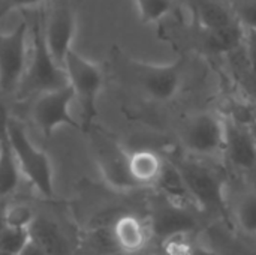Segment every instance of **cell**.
<instances>
[{
  "label": "cell",
  "mask_w": 256,
  "mask_h": 255,
  "mask_svg": "<svg viewBox=\"0 0 256 255\" xmlns=\"http://www.w3.org/2000/svg\"><path fill=\"white\" fill-rule=\"evenodd\" d=\"M111 68L122 84L152 101L168 102L182 87L184 59L171 63H150L130 57L120 48H112Z\"/></svg>",
  "instance_id": "obj_1"
},
{
  "label": "cell",
  "mask_w": 256,
  "mask_h": 255,
  "mask_svg": "<svg viewBox=\"0 0 256 255\" xmlns=\"http://www.w3.org/2000/svg\"><path fill=\"white\" fill-rule=\"evenodd\" d=\"M182 177L189 195L210 221H226V180L225 177L194 156H171L166 159Z\"/></svg>",
  "instance_id": "obj_2"
},
{
  "label": "cell",
  "mask_w": 256,
  "mask_h": 255,
  "mask_svg": "<svg viewBox=\"0 0 256 255\" xmlns=\"http://www.w3.org/2000/svg\"><path fill=\"white\" fill-rule=\"evenodd\" d=\"M32 26V54L27 62V68L21 84L16 90L20 99H26L32 95H39L46 90H52L68 84V77L63 65H60L51 54L45 35L44 21L39 15H34Z\"/></svg>",
  "instance_id": "obj_3"
},
{
  "label": "cell",
  "mask_w": 256,
  "mask_h": 255,
  "mask_svg": "<svg viewBox=\"0 0 256 255\" xmlns=\"http://www.w3.org/2000/svg\"><path fill=\"white\" fill-rule=\"evenodd\" d=\"M63 68L68 77V83L74 90L75 99L81 108L80 125L86 134L98 117V99L104 87V71L100 66L78 51L70 48L63 60Z\"/></svg>",
  "instance_id": "obj_4"
},
{
  "label": "cell",
  "mask_w": 256,
  "mask_h": 255,
  "mask_svg": "<svg viewBox=\"0 0 256 255\" xmlns=\"http://www.w3.org/2000/svg\"><path fill=\"white\" fill-rule=\"evenodd\" d=\"M90 141L92 155L104 182L117 192L138 191L129 171V152L108 131L96 123L86 132Z\"/></svg>",
  "instance_id": "obj_5"
},
{
  "label": "cell",
  "mask_w": 256,
  "mask_h": 255,
  "mask_svg": "<svg viewBox=\"0 0 256 255\" xmlns=\"http://www.w3.org/2000/svg\"><path fill=\"white\" fill-rule=\"evenodd\" d=\"M8 140L22 177L45 198L54 197V171L46 152L39 149L28 137L26 128L14 117L8 122Z\"/></svg>",
  "instance_id": "obj_6"
},
{
  "label": "cell",
  "mask_w": 256,
  "mask_h": 255,
  "mask_svg": "<svg viewBox=\"0 0 256 255\" xmlns=\"http://www.w3.org/2000/svg\"><path fill=\"white\" fill-rule=\"evenodd\" d=\"M28 21L21 20L12 32H0V92L16 93L24 77L28 50Z\"/></svg>",
  "instance_id": "obj_7"
},
{
  "label": "cell",
  "mask_w": 256,
  "mask_h": 255,
  "mask_svg": "<svg viewBox=\"0 0 256 255\" xmlns=\"http://www.w3.org/2000/svg\"><path fill=\"white\" fill-rule=\"evenodd\" d=\"M74 99L75 95L69 83L36 95L32 105V120L45 138H50L52 132L63 125L81 131L80 122L70 114V104Z\"/></svg>",
  "instance_id": "obj_8"
},
{
  "label": "cell",
  "mask_w": 256,
  "mask_h": 255,
  "mask_svg": "<svg viewBox=\"0 0 256 255\" xmlns=\"http://www.w3.org/2000/svg\"><path fill=\"white\" fill-rule=\"evenodd\" d=\"M182 144L189 156L198 159L224 152L225 120L210 111L195 114L182 131Z\"/></svg>",
  "instance_id": "obj_9"
},
{
  "label": "cell",
  "mask_w": 256,
  "mask_h": 255,
  "mask_svg": "<svg viewBox=\"0 0 256 255\" xmlns=\"http://www.w3.org/2000/svg\"><path fill=\"white\" fill-rule=\"evenodd\" d=\"M110 231L116 249L124 255H142L156 246L147 215L123 212L111 221Z\"/></svg>",
  "instance_id": "obj_10"
},
{
  "label": "cell",
  "mask_w": 256,
  "mask_h": 255,
  "mask_svg": "<svg viewBox=\"0 0 256 255\" xmlns=\"http://www.w3.org/2000/svg\"><path fill=\"white\" fill-rule=\"evenodd\" d=\"M194 6L202 29L216 47L222 50L231 48L243 36L244 30L240 32L236 15L231 17L230 12L213 0H196Z\"/></svg>",
  "instance_id": "obj_11"
},
{
  "label": "cell",
  "mask_w": 256,
  "mask_h": 255,
  "mask_svg": "<svg viewBox=\"0 0 256 255\" xmlns=\"http://www.w3.org/2000/svg\"><path fill=\"white\" fill-rule=\"evenodd\" d=\"M76 32V17L68 3H56L44 21V35L54 59L63 65L64 56L72 48Z\"/></svg>",
  "instance_id": "obj_12"
},
{
  "label": "cell",
  "mask_w": 256,
  "mask_h": 255,
  "mask_svg": "<svg viewBox=\"0 0 256 255\" xmlns=\"http://www.w3.org/2000/svg\"><path fill=\"white\" fill-rule=\"evenodd\" d=\"M226 222L242 237L256 243V188L243 186L234 194L226 191Z\"/></svg>",
  "instance_id": "obj_13"
},
{
  "label": "cell",
  "mask_w": 256,
  "mask_h": 255,
  "mask_svg": "<svg viewBox=\"0 0 256 255\" xmlns=\"http://www.w3.org/2000/svg\"><path fill=\"white\" fill-rule=\"evenodd\" d=\"M224 153L234 168L240 171L255 170L256 138L252 131L238 122H225Z\"/></svg>",
  "instance_id": "obj_14"
},
{
  "label": "cell",
  "mask_w": 256,
  "mask_h": 255,
  "mask_svg": "<svg viewBox=\"0 0 256 255\" xmlns=\"http://www.w3.org/2000/svg\"><path fill=\"white\" fill-rule=\"evenodd\" d=\"M165 168L166 159L154 150L140 149L129 153V171L140 189L156 188Z\"/></svg>",
  "instance_id": "obj_15"
},
{
  "label": "cell",
  "mask_w": 256,
  "mask_h": 255,
  "mask_svg": "<svg viewBox=\"0 0 256 255\" xmlns=\"http://www.w3.org/2000/svg\"><path fill=\"white\" fill-rule=\"evenodd\" d=\"M28 233L30 239L46 255H72L70 240L57 222L36 215L28 227Z\"/></svg>",
  "instance_id": "obj_16"
},
{
  "label": "cell",
  "mask_w": 256,
  "mask_h": 255,
  "mask_svg": "<svg viewBox=\"0 0 256 255\" xmlns=\"http://www.w3.org/2000/svg\"><path fill=\"white\" fill-rule=\"evenodd\" d=\"M202 230H180L158 240V248L164 255H198L202 246Z\"/></svg>",
  "instance_id": "obj_17"
},
{
  "label": "cell",
  "mask_w": 256,
  "mask_h": 255,
  "mask_svg": "<svg viewBox=\"0 0 256 255\" xmlns=\"http://www.w3.org/2000/svg\"><path fill=\"white\" fill-rule=\"evenodd\" d=\"M21 170L8 140V132L0 137V198L14 194L21 182Z\"/></svg>",
  "instance_id": "obj_18"
},
{
  "label": "cell",
  "mask_w": 256,
  "mask_h": 255,
  "mask_svg": "<svg viewBox=\"0 0 256 255\" xmlns=\"http://www.w3.org/2000/svg\"><path fill=\"white\" fill-rule=\"evenodd\" d=\"M30 240L28 228L4 225L0 230V251L8 254L18 255V252Z\"/></svg>",
  "instance_id": "obj_19"
},
{
  "label": "cell",
  "mask_w": 256,
  "mask_h": 255,
  "mask_svg": "<svg viewBox=\"0 0 256 255\" xmlns=\"http://www.w3.org/2000/svg\"><path fill=\"white\" fill-rule=\"evenodd\" d=\"M142 23H158L172 9V0H135Z\"/></svg>",
  "instance_id": "obj_20"
},
{
  "label": "cell",
  "mask_w": 256,
  "mask_h": 255,
  "mask_svg": "<svg viewBox=\"0 0 256 255\" xmlns=\"http://www.w3.org/2000/svg\"><path fill=\"white\" fill-rule=\"evenodd\" d=\"M34 216L36 213L26 204H12L3 213L6 225L20 227V228H28Z\"/></svg>",
  "instance_id": "obj_21"
},
{
  "label": "cell",
  "mask_w": 256,
  "mask_h": 255,
  "mask_svg": "<svg viewBox=\"0 0 256 255\" xmlns=\"http://www.w3.org/2000/svg\"><path fill=\"white\" fill-rule=\"evenodd\" d=\"M232 11L244 29L256 30V0H234Z\"/></svg>",
  "instance_id": "obj_22"
},
{
  "label": "cell",
  "mask_w": 256,
  "mask_h": 255,
  "mask_svg": "<svg viewBox=\"0 0 256 255\" xmlns=\"http://www.w3.org/2000/svg\"><path fill=\"white\" fill-rule=\"evenodd\" d=\"M44 0H0V21L12 11H24L38 6Z\"/></svg>",
  "instance_id": "obj_23"
},
{
  "label": "cell",
  "mask_w": 256,
  "mask_h": 255,
  "mask_svg": "<svg viewBox=\"0 0 256 255\" xmlns=\"http://www.w3.org/2000/svg\"><path fill=\"white\" fill-rule=\"evenodd\" d=\"M243 38H244V47H246L249 66L256 78V30L255 29H244Z\"/></svg>",
  "instance_id": "obj_24"
},
{
  "label": "cell",
  "mask_w": 256,
  "mask_h": 255,
  "mask_svg": "<svg viewBox=\"0 0 256 255\" xmlns=\"http://www.w3.org/2000/svg\"><path fill=\"white\" fill-rule=\"evenodd\" d=\"M18 255H46L44 252V249L38 245V243H34L32 239L26 243V246L18 252Z\"/></svg>",
  "instance_id": "obj_25"
},
{
  "label": "cell",
  "mask_w": 256,
  "mask_h": 255,
  "mask_svg": "<svg viewBox=\"0 0 256 255\" xmlns=\"http://www.w3.org/2000/svg\"><path fill=\"white\" fill-rule=\"evenodd\" d=\"M9 114H8V110L4 107V104L0 101V137L4 135L8 132V122H9Z\"/></svg>",
  "instance_id": "obj_26"
},
{
  "label": "cell",
  "mask_w": 256,
  "mask_h": 255,
  "mask_svg": "<svg viewBox=\"0 0 256 255\" xmlns=\"http://www.w3.org/2000/svg\"><path fill=\"white\" fill-rule=\"evenodd\" d=\"M142 255H164L162 252H160V249L158 248V245L154 246V248H152L150 251H147L146 254H142Z\"/></svg>",
  "instance_id": "obj_27"
},
{
  "label": "cell",
  "mask_w": 256,
  "mask_h": 255,
  "mask_svg": "<svg viewBox=\"0 0 256 255\" xmlns=\"http://www.w3.org/2000/svg\"><path fill=\"white\" fill-rule=\"evenodd\" d=\"M110 255H124V254H122V252H112V254H110Z\"/></svg>",
  "instance_id": "obj_28"
}]
</instances>
